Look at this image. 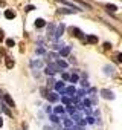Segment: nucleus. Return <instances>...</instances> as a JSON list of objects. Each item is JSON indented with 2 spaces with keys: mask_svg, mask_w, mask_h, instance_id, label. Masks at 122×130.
<instances>
[{
  "mask_svg": "<svg viewBox=\"0 0 122 130\" xmlns=\"http://www.w3.org/2000/svg\"><path fill=\"white\" fill-rule=\"evenodd\" d=\"M63 93H64V95H67V98H69V96H70V98H73V95L76 93V89H75V86H69V87H64Z\"/></svg>",
  "mask_w": 122,
  "mask_h": 130,
  "instance_id": "1",
  "label": "nucleus"
},
{
  "mask_svg": "<svg viewBox=\"0 0 122 130\" xmlns=\"http://www.w3.org/2000/svg\"><path fill=\"white\" fill-rule=\"evenodd\" d=\"M101 95H102L104 98H107V100H113V98H114L113 92H110V90H107V89H102V90H101Z\"/></svg>",
  "mask_w": 122,
  "mask_h": 130,
  "instance_id": "2",
  "label": "nucleus"
},
{
  "mask_svg": "<svg viewBox=\"0 0 122 130\" xmlns=\"http://www.w3.org/2000/svg\"><path fill=\"white\" fill-rule=\"evenodd\" d=\"M53 86H55V90H56V92H61V93H63V90H64V83H63V81H56Z\"/></svg>",
  "mask_w": 122,
  "mask_h": 130,
  "instance_id": "3",
  "label": "nucleus"
},
{
  "mask_svg": "<svg viewBox=\"0 0 122 130\" xmlns=\"http://www.w3.org/2000/svg\"><path fill=\"white\" fill-rule=\"evenodd\" d=\"M64 29H66V26H64L63 23H61V25L58 26V29H56V32H55V38H58V37H59L61 34H63V32H64Z\"/></svg>",
  "mask_w": 122,
  "mask_h": 130,
  "instance_id": "4",
  "label": "nucleus"
},
{
  "mask_svg": "<svg viewBox=\"0 0 122 130\" xmlns=\"http://www.w3.org/2000/svg\"><path fill=\"white\" fill-rule=\"evenodd\" d=\"M46 74H47V75L56 74V66H52V64H50V66H47V68H46Z\"/></svg>",
  "mask_w": 122,
  "mask_h": 130,
  "instance_id": "5",
  "label": "nucleus"
},
{
  "mask_svg": "<svg viewBox=\"0 0 122 130\" xmlns=\"http://www.w3.org/2000/svg\"><path fill=\"white\" fill-rule=\"evenodd\" d=\"M69 54H70V46L63 47V49H61V52H59V55H61V57H67Z\"/></svg>",
  "mask_w": 122,
  "mask_h": 130,
  "instance_id": "6",
  "label": "nucleus"
},
{
  "mask_svg": "<svg viewBox=\"0 0 122 130\" xmlns=\"http://www.w3.org/2000/svg\"><path fill=\"white\" fill-rule=\"evenodd\" d=\"M46 98H47L49 101H52V103H55V101H58V100H59V96H58L56 93H49Z\"/></svg>",
  "mask_w": 122,
  "mask_h": 130,
  "instance_id": "7",
  "label": "nucleus"
},
{
  "mask_svg": "<svg viewBox=\"0 0 122 130\" xmlns=\"http://www.w3.org/2000/svg\"><path fill=\"white\" fill-rule=\"evenodd\" d=\"M3 98H5V101H6V103H8V104L11 106V107H14V106H15V103H14V100H12V98H11L9 95H3Z\"/></svg>",
  "mask_w": 122,
  "mask_h": 130,
  "instance_id": "8",
  "label": "nucleus"
},
{
  "mask_svg": "<svg viewBox=\"0 0 122 130\" xmlns=\"http://www.w3.org/2000/svg\"><path fill=\"white\" fill-rule=\"evenodd\" d=\"M5 17H6V19H14V17H15V12L11 11V9H6V11H5Z\"/></svg>",
  "mask_w": 122,
  "mask_h": 130,
  "instance_id": "9",
  "label": "nucleus"
},
{
  "mask_svg": "<svg viewBox=\"0 0 122 130\" xmlns=\"http://www.w3.org/2000/svg\"><path fill=\"white\" fill-rule=\"evenodd\" d=\"M44 25H46V22H44L43 19H37V20H35V28H43Z\"/></svg>",
  "mask_w": 122,
  "mask_h": 130,
  "instance_id": "10",
  "label": "nucleus"
},
{
  "mask_svg": "<svg viewBox=\"0 0 122 130\" xmlns=\"http://www.w3.org/2000/svg\"><path fill=\"white\" fill-rule=\"evenodd\" d=\"M66 110H67L70 115H75V113H76V107H75V106H72V104H69V106L66 107Z\"/></svg>",
  "mask_w": 122,
  "mask_h": 130,
  "instance_id": "11",
  "label": "nucleus"
},
{
  "mask_svg": "<svg viewBox=\"0 0 122 130\" xmlns=\"http://www.w3.org/2000/svg\"><path fill=\"white\" fill-rule=\"evenodd\" d=\"M64 125H66V128H70V127H73V121L70 118H66L64 119Z\"/></svg>",
  "mask_w": 122,
  "mask_h": 130,
  "instance_id": "12",
  "label": "nucleus"
},
{
  "mask_svg": "<svg viewBox=\"0 0 122 130\" xmlns=\"http://www.w3.org/2000/svg\"><path fill=\"white\" fill-rule=\"evenodd\" d=\"M53 112H55V115H61V113H64V107L58 106V107H55V109H53Z\"/></svg>",
  "mask_w": 122,
  "mask_h": 130,
  "instance_id": "13",
  "label": "nucleus"
},
{
  "mask_svg": "<svg viewBox=\"0 0 122 130\" xmlns=\"http://www.w3.org/2000/svg\"><path fill=\"white\" fill-rule=\"evenodd\" d=\"M56 66H58V68H67V63H66L64 60H58V61H56Z\"/></svg>",
  "mask_w": 122,
  "mask_h": 130,
  "instance_id": "14",
  "label": "nucleus"
},
{
  "mask_svg": "<svg viewBox=\"0 0 122 130\" xmlns=\"http://www.w3.org/2000/svg\"><path fill=\"white\" fill-rule=\"evenodd\" d=\"M72 32H73V35H75V37L81 38V34H83V32H81V31H79L78 28H72Z\"/></svg>",
  "mask_w": 122,
  "mask_h": 130,
  "instance_id": "15",
  "label": "nucleus"
},
{
  "mask_svg": "<svg viewBox=\"0 0 122 130\" xmlns=\"http://www.w3.org/2000/svg\"><path fill=\"white\" fill-rule=\"evenodd\" d=\"M87 41H89V43H98V37H95V35H89V37H87Z\"/></svg>",
  "mask_w": 122,
  "mask_h": 130,
  "instance_id": "16",
  "label": "nucleus"
},
{
  "mask_svg": "<svg viewBox=\"0 0 122 130\" xmlns=\"http://www.w3.org/2000/svg\"><path fill=\"white\" fill-rule=\"evenodd\" d=\"M69 80H70L72 83H78V80H79V77H78V74H72Z\"/></svg>",
  "mask_w": 122,
  "mask_h": 130,
  "instance_id": "17",
  "label": "nucleus"
},
{
  "mask_svg": "<svg viewBox=\"0 0 122 130\" xmlns=\"http://www.w3.org/2000/svg\"><path fill=\"white\" fill-rule=\"evenodd\" d=\"M107 9H108V11H111V12H116V11H117V6H116V5H110V3H108V5H107Z\"/></svg>",
  "mask_w": 122,
  "mask_h": 130,
  "instance_id": "18",
  "label": "nucleus"
},
{
  "mask_svg": "<svg viewBox=\"0 0 122 130\" xmlns=\"http://www.w3.org/2000/svg\"><path fill=\"white\" fill-rule=\"evenodd\" d=\"M6 46H8V47H12V46H15V41L11 40V38H8V40H6Z\"/></svg>",
  "mask_w": 122,
  "mask_h": 130,
  "instance_id": "19",
  "label": "nucleus"
},
{
  "mask_svg": "<svg viewBox=\"0 0 122 130\" xmlns=\"http://www.w3.org/2000/svg\"><path fill=\"white\" fill-rule=\"evenodd\" d=\"M50 121H52V122H55V124H56V122H59L58 115H52V116H50Z\"/></svg>",
  "mask_w": 122,
  "mask_h": 130,
  "instance_id": "20",
  "label": "nucleus"
},
{
  "mask_svg": "<svg viewBox=\"0 0 122 130\" xmlns=\"http://www.w3.org/2000/svg\"><path fill=\"white\" fill-rule=\"evenodd\" d=\"M61 101H63L64 104H67V106L72 103V101H70V98H67V96H63V98H61Z\"/></svg>",
  "mask_w": 122,
  "mask_h": 130,
  "instance_id": "21",
  "label": "nucleus"
},
{
  "mask_svg": "<svg viewBox=\"0 0 122 130\" xmlns=\"http://www.w3.org/2000/svg\"><path fill=\"white\" fill-rule=\"evenodd\" d=\"M2 109H3V112H5V113H6V115H9V116H11V115H12V113H11V112H9V109H8V107H6V106H5V104H2Z\"/></svg>",
  "mask_w": 122,
  "mask_h": 130,
  "instance_id": "22",
  "label": "nucleus"
},
{
  "mask_svg": "<svg viewBox=\"0 0 122 130\" xmlns=\"http://www.w3.org/2000/svg\"><path fill=\"white\" fill-rule=\"evenodd\" d=\"M61 12H64V14H72L73 12V9H67V8H64V9H59Z\"/></svg>",
  "mask_w": 122,
  "mask_h": 130,
  "instance_id": "23",
  "label": "nucleus"
},
{
  "mask_svg": "<svg viewBox=\"0 0 122 130\" xmlns=\"http://www.w3.org/2000/svg\"><path fill=\"white\" fill-rule=\"evenodd\" d=\"M6 66H8V68H12V66H14V61H11V60L8 58V60H6Z\"/></svg>",
  "mask_w": 122,
  "mask_h": 130,
  "instance_id": "24",
  "label": "nucleus"
},
{
  "mask_svg": "<svg viewBox=\"0 0 122 130\" xmlns=\"http://www.w3.org/2000/svg\"><path fill=\"white\" fill-rule=\"evenodd\" d=\"M61 77H63V80H66V81H67V80L70 78V75H69L67 72H64V74H63V75H61Z\"/></svg>",
  "mask_w": 122,
  "mask_h": 130,
  "instance_id": "25",
  "label": "nucleus"
},
{
  "mask_svg": "<svg viewBox=\"0 0 122 130\" xmlns=\"http://www.w3.org/2000/svg\"><path fill=\"white\" fill-rule=\"evenodd\" d=\"M87 122H89V124H93V122H95L93 116H87Z\"/></svg>",
  "mask_w": 122,
  "mask_h": 130,
  "instance_id": "26",
  "label": "nucleus"
},
{
  "mask_svg": "<svg viewBox=\"0 0 122 130\" xmlns=\"http://www.w3.org/2000/svg\"><path fill=\"white\" fill-rule=\"evenodd\" d=\"M76 93H78V96H84V90H83V89H81V90H78Z\"/></svg>",
  "mask_w": 122,
  "mask_h": 130,
  "instance_id": "27",
  "label": "nucleus"
},
{
  "mask_svg": "<svg viewBox=\"0 0 122 130\" xmlns=\"http://www.w3.org/2000/svg\"><path fill=\"white\" fill-rule=\"evenodd\" d=\"M32 9H35L32 5H29V6H26V11H32Z\"/></svg>",
  "mask_w": 122,
  "mask_h": 130,
  "instance_id": "28",
  "label": "nucleus"
},
{
  "mask_svg": "<svg viewBox=\"0 0 122 130\" xmlns=\"http://www.w3.org/2000/svg\"><path fill=\"white\" fill-rule=\"evenodd\" d=\"M81 84H83V87H89V83H87V81H86V80H84V81H83V83H81Z\"/></svg>",
  "mask_w": 122,
  "mask_h": 130,
  "instance_id": "29",
  "label": "nucleus"
},
{
  "mask_svg": "<svg viewBox=\"0 0 122 130\" xmlns=\"http://www.w3.org/2000/svg\"><path fill=\"white\" fill-rule=\"evenodd\" d=\"M104 47H105V49H108V47H111V44H110V43H105V44H104Z\"/></svg>",
  "mask_w": 122,
  "mask_h": 130,
  "instance_id": "30",
  "label": "nucleus"
},
{
  "mask_svg": "<svg viewBox=\"0 0 122 130\" xmlns=\"http://www.w3.org/2000/svg\"><path fill=\"white\" fill-rule=\"evenodd\" d=\"M0 40H3V31L0 29Z\"/></svg>",
  "mask_w": 122,
  "mask_h": 130,
  "instance_id": "31",
  "label": "nucleus"
},
{
  "mask_svg": "<svg viewBox=\"0 0 122 130\" xmlns=\"http://www.w3.org/2000/svg\"><path fill=\"white\" fill-rule=\"evenodd\" d=\"M3 125V119H2V116H0V127Z\"/></svg>",
  "mask_w": 122,
  "mask_h": 130,
  "instance_id": "32",
  "label": "nucleus"
},
{
  "mask_svg": "<svg viewBox=\"0 0 122 130\" xmlns=\"http://www.w3.org/2000/svg\"><path fill=\"white\" fill-rule=\"evenodd\" d=\"M64 130H70V128H64Z\"/></svg>",
  "mask_w": 122,
  "mask_h": 130,
  "instance_id": "33",
  "label": "nucleus"
}]
</instances>
